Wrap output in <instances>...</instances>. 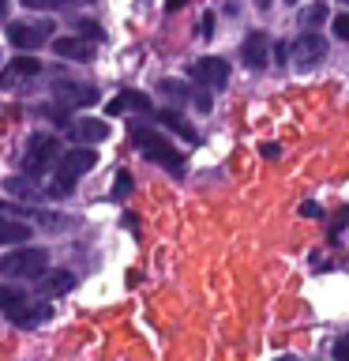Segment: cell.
I'll return each instance as SVG.
<instances>
[{
    "instance_id": "26",
    "label": "cell",
    "mask_w": 349,
    "mask_h": 361,
    "mask_svg": "<svg viewBox=\"0 0 349 361\" xmlns=\"http://www.w3.org/2000/svg\"><path fill=\"white\" fill-rule=\"evenodd\" d=\"M199 34H203V38H214V11H203V19H199Z\"/></svg>"
},
{
    "instance_id": "6",
    "label": "cell",
    "mask_w": 349,
    "mask_h": 361,
    "mask_svg": "<svg viewBox=\"0 0 349 361\" xmlns=\"http://www.w3.org/2000/svg\"><path fill=\"white\" fill-rule=\"evenodd\" d=\"M53 23H11L8 27V38L15 49H38L42 42H49L53 38Z\"/></svg>"
},
{
    "instance_id": "31",
    "label": "cell",
    "mask_w": 349,
    "mask_h": 361,
    "mask_svg": "<svg viewBox=\"0 0 349 361\" xmlns=\"http://www.w3.org/2000/svg\"><path fill=\"white\" fill-rule=\"evenodd\" d=\"M8 16V4H4V0H0V19H4Z\"/></svg>"
},
{
    "instance_id": "28",
    "label": "cell",
    "mask_w": 349,
    "mask_h": 361,
    "mask_svg": "<svg viewBox=\"0 0 349 361\" xmlns=\"http://www.w3.org/2000/svg\"><path fill=\"white\" fill-rule=\"evenodd\" d=\"M334 361H349V338H338L334 343Z\"/></svg>"
},
{
    "instance_id": "9",
    "label": "cell",
    "mask_w": 349,
    "mask_h": 361,
    "mask_svg": "<svg viewBox=\"0 0 349 361\" xmlns=\"http://www.w3.org/2000/svg\"><path fill=\"white\" fill-rule=\"evenodd\" d=\"M53 90H56V102H61L64 109H72V106H94V102L101 98L94 87H87V83H68V79H61Z\"/></svg>"
},
{
    "instance_id": "18",
    "label": "cell",
    "mask_w": 349,
    "mask_h": 361,
    "mask_svg": "<svg viewBox=\"0 0 349 361\" xmlns=\"http://www.w3.org/2000/svg\"><path fill=\"white\" fill-rule=\"evenodd\" d=\"M27 298H23V290H15V286H0V312H4L8 316V320H11V316H15L19 309H27Z\"/></svg>"
},
{
    "instance_id": "25",
    "label": "cell",
    "mask_w": 349,
    "mask_h": 361,
    "mask_svg": "<svg viewBox=\"0 0 349 361\" xmlns=\"http://www.w3.org/2000/svg\"><path fill=\"white\" fill-rule=\"evenodd\" d=\"M4 185H8V192H19V196H42V192L27 188V180H19V177H8Z\"/></svg>"
},
{
    "instance_id": "17",
    "label": "cell",
    "mask_w": 349,
    "mask_h": 361,
    "mask_svg": "<svg viewBox=\"0 0 349 361\" xmlns=\"http://www.w3.org/2000/svg\"><path fill=\"white\" fill-rule=\"evenodd\" d=\"M158 121H162V128L177 132L180 140H188V143H199V132L191 128V124H184V117H180L177 109H162V117H158Z\"/></svg>"
},
{
    "instance_id": "3",
    "label": "cell",
    "mask_w": 349,
    "mask_h": 361,
    "mask_svg": "<svg viewBox=\"0 0 349 361\" xmlns=\"http://www.w3.org/2000/svg\"><path fill=\"white\" fill-rule=\"evenodd\" d=\"M0 275L4 279H45L49 275V252L45 248H11V252L0 256Z\"/></svg>"
},
{
    "instance_id": "8",
    "label": "cell",
    "mask_w": 349,
    "mask_h": 361,
    "mask_svg": "<svg viewBox=\"0 0 349 361\" xmlns=\"http://www.w3.org/2000/svg\"><path fill=\"white\" fill-rule=\"evenodd\" d=\"M241 61H244V68H252V72H263V68L270 64V38H267L263 30H252L244 38Z\"/></svg>"
},
{
    "instance_id": "5",
    "label": "cell",
    "mask_w": 349,
    "mask_h": 361,
    "mask_svg": "<svg viewBox=\"0 0 349 361\" xmlns=\"http://www.w3.org/2000/svg\"><path fill=\"white\" fill-rule=\"evenodd\" d=\"M289 56L297 61V68L319 64L323 56H326V38H323V34H315V30H300L297 42H293V53Z\"/></svg>"
},
{
    "instance_id": "7",
    "label": "cell",
    "mask_w": 349,
    "mask_h": 361,
    "mask_svg": "<svg viewBox=\"0 0 349 361\" xmlns=\"http://www.w3.org/2000/svg\"><path fill=\"white\" fill-rule=\"evenodd\" d=\"M188 75L203 87H225L229 83V61H222V56H199V61L188 68Z\"/></svg>"
},
{
    "instance_id": "19",
    "label": "cell",
    "mask_w": 349,
    "mask_h": 361,
    "mask_svg": "<svg viewBox=\"0 0 349 361\" xmlns=\"http://www.w3.org/2000/svg\"><path fill=\"white\" fill-rule=\"evenodd\" d=\"M158 90H162V94L169 98V102H177V106H184V102H191V90L180 83V79H162V83H158Z\"/></svg>"
},
{
    "instance_id": "20",
    "label": "cell",
    "mask_w": 349,
    "mask_h": 361,
    "mask_svg": "<svg viewBox=\"0 0 349 361\" xmlns=\"http://www.w3.org/2000/svg\"><path fill=\"white\" fill-rule=\"evenodd\" d=\"M323 19H326V4H312V8L300 11V23H304V27H312V30L319 27Z\"/></svg>"
},
{
    "instance_id": "21",
    "label": "cell",
    "mask_w": 349,
    "mask_h": 361,
    "mask_svg": "<svg viewBox=\"0 0 349 361\" xmlns=\"http://www.w3.org/2000/svg\"><path fill=\"white\" fill-rule=\"evenodd\" d=\"M79 34H83V42H90V45L106 38V30H101V27H98L94 19H83V23H79Z\"/></svg>"
},
{
    "instance_id": "32",
    "label": "cell",
    "mask_w": 349,
    "mask_h": 361,
    "mask_svg": "<svg viewBox=\"0 0 349 361\" xmlns=\"http://www.w3.org/2000/svg\"><path fill=\"white\" fill-rule=\"evenodd\" d=\"M278 361H297V357H289V354H286V357H278Z\"/></svg>"
},
{
    "instance_id": "4",
    "label": "cell",
    "mask_w": 349,
    "mask_h": 361,
    "mask_svg": "<svg viewBox=\"0 0 349 361\" xmlns=\"http://www.w3.org/2000/svg\"><path fill=\"white\" fill-rule=\"evenodd\" d=\"M61 158H64V151H61V140H56L53 132H34L27 140V151H23L19 166L27 177H42L45 169H53Z\"/></svg>"
},
{
    "instance_id": "10",
    "label": "cell",
    "mask_w": 349,
    "mask_h": 361,
    "mask_svg": "<svg viewBox=\"0 0 349 361\" xmlns=\"http://www.w3.org/2000/svg\"><path fill=\"white\" fill-rule=\"evenodd\" d=\"M128 109H135V113H154V102H151V94H143V90H120V94L106 106L109 117H120V113H128Z\"/></svg>"
},
{
    "instance_id": "27",
    "label": "cell",
    "mask_w": 349,
    "mask_h": 361,
    "mask_svg": "<svg viewBox=\"0 0 349 361\" xmlns=\"http://www.w3.org/2000/svg\"><path fill=\"white\" fill-rule=\"evenodd\" d=\"M300 214H304V219H323L326 211L319 207V203H312V200H308V203H300Z\"/></svg>"
},
{
    "instance_id": "29",
    "label": "cell",
    "mask_w": 349,
    "mask_h": 361,
    "mask_svg": "<svg viewBox=\"0 0 349 361\" xmlns=\"http://www.w3.org/2000/svg\"><path fill=\"white\" fill-rule=\"evenodd\" d=\"M278 154H281V147H278V143H263V158H270V162H274Z\"/></svg>"
},
{
    "instance_id": "12",
    "label": "cell",
    "mask_w": 349,
    "mask_h": 361,
    "mask_svg": "<svg viewBox=\"0 0 349 361\" xmlns=\"http://www.w3.org/2000/svg\"><path fill=\"white\" fill-rule=\"evenodd\" d=\"M53 53L61 61H94V45L83 38H53Z\"/></svg>"
},
{
    "instance_id": "33",
    "label": "cell",
    "mask_w": 349,
    "mask_h": 361,
    "mask_svg": "<svg viewBox=\"0 0 349 361\" xmlns=\"http://www.w3.org/2000/svg\"><path fill=\"white\" fill-rule=\"evenodd\" d=\"M345 338H349V335H345Z\"/></svg>"
},
{
    "instance_id": "23",
    "label": "cell",
    "mask_w": 349,
    "mask_h": 361,
    "mask_svg": "<svg viewBox=\"0 0 349 361\" xmlns=\"http://www.w3.org/2000/svg\"><path fill=\"white\" fill-rule=\"evenodd\" d=\"M331 30H334V38H338V42H349V11H342V16H334Z\"/></svg>"
},
{
    "instance_id": "24",
    "label": "cell",
    "mask_w": 349,
    "mask_h": 361,
    "mask_svg": "<svg viewBox=\"0 0 349 361\" xmlns=\"http://www.w3.org/2000/svg\"><path fill=\"white\" fill-rule=\"evenodd\" d=\"M61 4H64V0H23V8H30V11H53Z\"/></svg>"
},
{
    "instance_id": "30",
    "label": "cell",
    "mask_w": 349,
    "mask_h": 361,
    "mask_svg": "<svg viewBox=\"0 0 349 361\" xmlns=\"http://www.w3.org/2000/svg\"><path fill=\"white\" fill-rule=\"evenodd\" d=\"M196 106H199L203 113H207V109L214 106V98H210V94H196Z\"/></svg>"
},
{
    "instance_id": "16",
    "label": "cell",
    "mask_w": 349,
    "mask_h": 361,
    "mask_svg": "<svg viewBox=\"0 0 349 361\" xmlns=\"http://www.w3.org/2000/svg\"><path fill=\"white\" fill-rule=\"evenodd\" d=\"M30 226L19 222V219H0V245H19V241H30ZM23 248V245H19Z\"/></svg>"
},
{
    "instance_id": "11",
    "label": "cell",
    "mask_w": 349,
    "mask_h": 361,
    "mask_svg": "<svg viewBox=\"0 0 349 361\" xmlns=\"http://www.w3.org/2000/svg\"><path fill=\"white\" fill-rule=\"evenodd\" d=\"M68 140L72 143H101V140H109V124L106 121H94V117H83V121H75L72 128H68Z\"/></svg>"
},
{
    "instance_id": "2",
    "label": "cell",
    "mask_w": 349,
    "mask_h": 361,
    "mask_svg": "<svg viewBox=\"0 0 349 361\" xmlns=\"http://www.w3.org/2000/svg\"><path fill=\"white\" fill-rule=\"evenodd\" d=\"M98 166V151H87V147H75V151H64V158L56 162V173H53V185L45 188V196H53V200H64V196H72L75 185H79V177L87 173V169H94Z\"/></svg>"
},
{
    "instance_id": "1",
    "label": "cell",
    "mask_w": 349,
    "mask_h": 361,
    "mask_svg": "<svg viewBox=\"0 0 349 361\" xmlns=\"http://www.w3.org/2000/svg\"><path fill=\"white\" fill-rule=\"evenodd\" d=\"M128 135L135 143V151H143V158H151L169 173H184V154L177 151L173 143L162 135V128H151V124H128Z\"/></svg>"
},
{
    "instance_id": "13",
    "label": "cell",
    "mask_w": 349,
    "mask_h": 361,
    "mask_svg": "<svg viewBox=\"0 0 349 361\" xmlns=\"http://www.w3.org/2000/svg\"><path fill=\"white\" fill-rule=\"evenodd\" d=\"M30 75H42V61H34V56H19V61L8 64V72H0V87H11V83L30 79Z\"/></svg>"
},
{
    "instance_id": "22",
    "label": "cell",
    "mask_w": 349,
    "mask_h": 361,
    "mask_svg": "<svg viewBox=\"0 0 349 361\" xmlns=\"http://www.w3.org/2000/svg\"><path fill=\"white\" fill-rule=\"evenodd\" d=\"M128 192H132V173H128V169H120V173H117V185H113V200H124Z\"/></svg>"
},
{
    "instance_id": "14",
    "label": "cell",
    "mask_w": 349,
    "mask_h": 361,
    "mask_svg": "<svg viewBox=\"0 0 349 361\" xmlns=\"http://www.w3.org/2000/svg\"><path fill=\"white\" fill-rule=\"evenodd\" d=\"M75 286V275L72 271H49L42 282H38V290L45 293V298H56V293H68Z\"/></svg>"
},
{
    "instance_id": "15",
    "label": "cell",
    "mask_w": 349,
    "mask_h": 361,
    "mask_svg": "<svg viewBox=\"0 0 349 361\" xmlns=\"http://www.w3.org/2000/svg\"><path fill=\"white\" fill-rule=\"evenodd\" d=\"M49 316H53V305H45V301H30L27 309H19L15 316H11V324H19V327H34V324L49 320Z\"/></svg>"
}]
</instances>
